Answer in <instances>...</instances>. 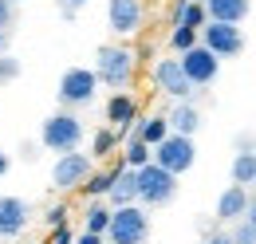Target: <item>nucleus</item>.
Returning <instances> with one entry per match:
<instances>
[{"mask_svg":"<svg viewBox=\"0 0 256 244\" xmlns=\"http://www.w3.org/2000/svg\"><path fill=\"white\" fill-rule=\"evenodd\" d=\"M174 24H178V28H193V32H201L205 24H209V16H205V4H201V0H178Z\"/></svg>","mask_w":256,"mask_h":244,"instance_id":"19","label":"nucleus"},{"mask_svg":"<svg viewBox=\"0 0 256 244\" xmlns=\"http://www.w3.org/2000/svg\"><path fill=\"white\" fill-rule=\"evenodd\" d=\"M110 182H114V170H98V174H91V178L83 182V193H87V197H95V201H102V197H106V189H110Z\"/></svg>","mask_w":256,"mask_h":244,"instance_id":"23","label":"nucleus"},{"mask_svg":"<svg viewBox=\"0 0 256 244\" xmlns=\"http://www.w3.org/2000/svg\"><path fill=\"white\" fill-rule=\"evenodd\" d=\"M114 150H118V134H114L110 126L95 130V150H91V158H110Z\"/></svg>","mask_w":256,"mask_h":244,"instance_id":"25","label":"nucleus"},{"mask_svg":"<svg viewBox=\"0 0 256 244\" xmlns=\"http://www.w3.org/2000/svg\"><path fill=\"white\" fill-rule=\"evenodd\" d=\"M8 170H12V158H8V150H0V178H4Z\"/></svg>","mask_w":256,"mask_h":244,"instance_id":"35","label":"nucleus"},{"mask_svg":"<svg viewBox=\"0 0 256 244\" xmlns=\"http://www.w3.org/2000/svg\"><path fill=\"white\" fill-rule=\"evenodd\" d=\"M240 220H248V224L256 228V193L248 197V209H244V216H240Z\"/></svg>","mask_w":256,"mask_h":244,"instance_id":"32","label":"nucleus"},{"mask_svg":"<svg viewBox=\"0 0 256 244\" xmlns=\"http://www.w3.org/2000/svg\"><path fill=\"white\" fill-rule=\"evenodd\" d=\"M79 142H83V118H79L75 110H56V114H48L44 126H40V146L52 150L56 158L79 150Z\"/></svg>","mask_w":256,"mask_h":244,"instance_id":"2","label":"nucleus"},{"mask_svg":"<svg viewBox=\"0 0 256 244\" xmlns=\"http://www.w3.org/2000/svg\"><path fill=\"white\" fill-rule=\"evenodd\" d=\"M134 174H138V205L142 209H158V205H170L178 197V178L170 170L150 162V166H142Z\"/></svg>","mask_w":256,"mask_h":244,"instance_id":"4","label":"nucleus"},{"mask_svg":"<svg viewBox=\"0 0 256 244\" xmlns=\"http://www.w3.org/2000/svg\"><path fill=\"white\" fill-rule=\"evenodd\" d=\"M228 236H232V244H256V228L248 220H236V228H232Z\"/></svg>","mask_w":256,"mask_h":244,"instance_id":"27","label":"nucleus"},{"mask_svg":"<svg viewBox=\"0 0 256 244\" xmlns=\"http://www.w3.org/2000/svg\"><path fill=\"white\" fill-rule=\"evenodd\" d=\"M75 244H102V236H95V232H79Z\"/></svg>","mask_w":256,"mask_h":244,"instance_id":"33","label":"nucleus"},{"mask_svg":"<svg viewBox=\"0 0 256 244\" xmlns=\"http://www.w3.org/2000/svg\"><path fill=\"white\" fill-rule=\"evenodd\" d=\"M146 20L142 0H106V24L114 36H134Z\"/></svg>","mask_w":256,"mask_h":244,"instance_id":"11","label":"nucleus"},{"mask_svg":"<svg viewBox=\"0 0 256 244\" xmlns=\"http://www.w3.org/2000/svg\"><path fill=\"white\" fill-rule=\"evenodd\" d=\"M228 178H232V185H248L256 182V150H240L236 158H232V166H228Z\"/></svg>","mask_w":256,"mask_h":244,"instance_id":"20","label":"nucleus"},{"mask_svg":"<svg viewBox=\"0 0 256 244\" xmlns=\"http://www.w3.org/2000/svg\"><path fill=\"white\" fill-rule=\"evenodd\" d=\"M106 224H110V205H106V201H91V205H87V216H83V232L106 236Z\"/></svg>","mask_w":256,"mask_h":244,"instance_id":"21","label":"nucleus"},{"mask_svg":"<svg viewBox=\"0 0 256 244\" xmlns=\"http://www.w3.org/2000/svg\"><path fill=\"white\" fill-rule=\"evenodd\" d=\"M248 189L244 185H228L221 197H217V220H240L244 209H248Z\"/></svg>","mask_w":256,"mask_h":244,"instance_id":"17","label":"nucleus"},{"mask_svg":"<svg viewBox=\"0 0 256 244\" xmlns=\"http://www.w3.org/2000/svg\"><path fill=\"white\" fill-rule=\"evenodd\" d=\"M106 201H110V209L138 201V174H134L130 166H118V170H114V182L106 189Z\"/></svg>","mask_w":256,"mask_h":244,"instance_id":"14","label":"nucleus"},{"mask_svg":"<svg viewBox=\"0 0 256 244\" xmlns=\"http://www.w3.org/2000/svg\"><path fill=\"white\" fill-rule=\"evenodd\" d=\"M150 162H154V150H150L142 138H134V134H130L126 150H122V166H130V170H142V166H150Z\"/></svg>","mask_w":256,"mask_h":244,"instance_id":"22","label":"nucleus"},{"mask_svg":"<svg viewBox=\"0 0 256 244\" xmlns=\"http://www.w3.org/2000/svg\"><path fill=\"white\" fill-rule=\"evenodd\" d=\"M201 4H205V0H201Z\"/></svg>","mask_w":256,"mask_h":244,"instance_id":"39","label":"nucleus"},{"mask_svg":"<svg viewBox=\"0 0 256 244\" xmlns=\"http://www.w3.org/2000/svg\"><path fill=\"white\" fill-rule=\"evenodd\" d=\"M166 122H170V134L193 138V134L201 130V110H197L193 102H174V106L166 110Z\"/></svg>","mask_w":256,"mask_h":244,"instance_id":"15","label":"nucleus"},{"mask_svg":"<svg viewBox=\"0 0 256 244\" xmlns=\"http://www.w3.org/2000/svg\"><path fill=\"white\" fill-rule=\"evenodd\" d=\"M95 79L98 87H110V91H126L130 79H134V52L122 44H102L95 56Z\"/></svg>","mask_w":256,"mask_h":244,"instance_id":"1","label":"nucleus"},{"mask_svg":"<svg viewBox=\"0 0 256 244\" xmlns=\"http://www.w3.org/2000/svg\"><path fill=\"white\" fill-rule=\"evenodd\" d=\"M60 102H64V110H79V106H91L98 94V79L91 67H67L64 75H60Z\"/></svg>","mask_w":256,"mask_h":244,"instance_id":"5","label":"nucleus"},{"mask_svg":"<svg viewBox=\"0 0 256 244\" xmlns=\"http://www.w3.org/2000/svg\"><path fill=\"white\" fill-rule=\"evenodd\" d=\"M193 162H197V146H193V138H186V134H166L158 146H154V166L170 170L174 178L190 174Z\"/></svg>","mask_w":256,"mask_h":244,"instance_id":"6","label":"nucleus"},{"mask_svg":"<svg viewBox=\"0 0 256 244\" xmlns=\"http://www.w3.org/2000/svg\"><path fill=\"white\" fill-rule=\"evenodd\" d=\"M205 244H232V236H228V232H213Z\"/></svg>","mask_w":256,"mask_h":244,"instance_id":"34","label":"nucleus"},{"mask_svg":"<svg viewBox=\"0 0 256 244\" xmlns=\"http://www.w3.org/2000/svg\"><path fill=\"white\" fill-rule=\"evenodd\" d=\"M248 189H252V193H256V182H252V185H248Z\"/></svg>","mask_w":256,"mask_h":244,"instance_id":"38","label":"nucleus"},{"mask_svg":"<svg viewBox=\"0 0 256 244\" xmlns=\"http://www.w3.org/2000/svg\"><path fill=\"white\" fill-rule=\"evenodd\" d=\"M83 4H91V0H60V8H64V16H75Z\"/></svg>","mask_w":256,"mask_h":244,"instance_id":"31","label":"nucleus"},{"mask_svg":"<svg viewBox=\"0 0 256 244\" xmlns=\"http://www.w3.org/2000/svg\"><path fill=\"white\" fill-rule=\"evenodd\" d=\"M48 224H52V228H60V224H67V209H64V205H56V209L48 213Z\"/></svg>","mask_w":256,"mask_h":244,"instance_id":"30","label":"nucleus"},{"mask_svg":"<svg viewBox=\"0 0 256 244\" xmlns=\"http://www.w3.org/2000/svg\"><path fill=\"white\" fill-rule=\"evenodd\" d=\"M8 4H16V8H20V4H24V0H8Z\"/></svg>","mask_w":256,"mask_h":244,"instance_id":"37","label":"nucleus"},{"mask_svg":"<svg viewBox=\"0 0 256 244\" xmlns=\"http://www.w3.org/2000/svg\"><path fill=\"white\" fill-rule=\"evenodd\" d=\"M178 63H182V71H186V79H190L193 87H209L217 75H221V60L209 52V48H190V52H182L178 56Z\"/></svg>","mask_w":256,"mask_h":244,"instance_id":"10","label":"nucleus"},{"mask_svg":"<svg viewBox=\"0 0 256 244\" xmlns=\"http://www.w3.org/2000/svg\"><path fill=\"white\" fill-rule=\"evenodd\" d=\"M12 24H16V4L0 0V32H12Z\"/></svg>","mask_w":256,"mask_h":244,"instance_id":"28","label":"nucleus"},{"mask_svg":"<svg viewBox=\"0 0 256 244\" xmlns=\"http://www.w3.org/2000/svg\"><path fill=\"white\" fill-rule=\"evenodd\" d=\"M130 134H134V138H142V142L154 150L162 138L170 134V122H166V114H150V118H138V122H134V126H130Z\"/></svg>","mask_w":256,"mask_h":244,"instance_id":"18","label":"nucleus"},{"mask_svg":"<svg viewBox=\"0 0 256 244\" xmlns=\"http://www.w3.org/2000/svg\"><path fill=\"white\" fill-rule=\"evenodd\" d=\"M138 122V98L130 91H110L106 98V126L110 130H130Z\"/></svg>","mask_w":256,"mask_h":244,"instance_id":"12","label":"nucleus"},{"mask_svg":"<svg viewBox=\"0 0 256 244\" xmlns=\"http://www.w3.org/2000/svg\"><path fill=\"white\" fill-rule=\"evenodd\" d=\"M106 240H110V244H146V240H150V213H146L138 201H134V205L110 209Z\"/></svg>","mask_w":256,"mask_h":244,"instance_id":"3","label":"nucleus"},{"mask_svg":"<svg viewBox=\"0 0 256 244\" xmlns=\"http://www.w3.org/2000/svg\"><path fill=\"white\" fill-rule=\"evenodd\" d=\"M28 216H32V209L24 197H12V193L0 197V236H20L28 228Z\"/></svg>","mask_w":256,"mask_h":244,"instance_id":"13","label":"nucleus"},{"mask_svg":"<svg viewBox=\"0 0 256 244\" xmlns=\"http://www.w3.org/2000/svg\"><path fill=\"white\" fill-rule=\"evenodd\" d=\"M95 174V158L83 150H71V154H60L56 166H52V185L56 189H79Z\"/></svg>","mask_w":256,"mask_h":244,"instance_id":"7","label":"nucleus"},{"mask_svg":"<svg viewBox=\"0 0 256 244\" xmlns=\"http://www.w3.org/2000/svg\"><path fill=\"white\" fill-rule=\"evenodd\" d=\"M20 71H24V67H20L16 56H0V87H4V83H16Z\"/></svg>","mask_w":256,"mask_h":244,"instance_id":"26","label":"nucleus"},{"mask_svg":"<svg viewBox=\"0 0 256 244\" xmlns=\"http://www.w3.org/2000/svg\"><path fill=\"white\" fill-rule=\"evenodd\" d=\"M201 48H209L217 60H232V56L244 52V32H240V24H217V20H209L201 28Z\"/></svg>","mask_w":256,"mask_h":244,"instance_id":"9","label":"nucleus"},{"mask_svg":"<svg viewBox=\"0 0 256 244\" xmlns=\"http://www.w3.org/2000/svg\"><path fill=\"white\" fill-rule=\"evenodd\" d=\"M0 56H8V32H0Z\"/></svg>","mask_w":256,"mask_h":244,"instance_id":"36","label":"nucleus"},{"mask_svg":"<svg viewBox=\"0 0 256 244\" xmlns=\"http://www.w3.org/2000/svg\"><path fill=\"white\" fill-rule=\"evenodd\" d=\"M154 87H158L162 94H170L174 102H193V91H197L190 79H186L178 56H166V60L154 63Z\"/></svg>","mask_w":256,"mask_h":244,"instance_id":"8","label":"nucleus"},{"mask_svg":"<svg viewBox=\"0 0 256 244\" xmlns=\"http://www.w3.org/2000/svg\"><path fill=\"white\" fill-rule=\"evenodd\" d=\"M48 244H75V232H71L67 224H60V228H52V240Z\"/></svg>","mask_w":256,"mask_h":244,"instance_id":"29","label":"nucleus"},{"mask_svg":"<svg viewBox=\"0 0 256 244\" xmlns=\"http://www.w3.org/2000/svg\"><path fill=\"white\" fill-rule=\"evenodd\" d=\"M201 44V32H193V28H178L174 24V32H170V52H190V48H197Z\"/></svg>","mask_w":256,"mask_h":244,"instance_id":"24","label":"nucleus"},{"mask_svg":"<svg viewBox=\"0 0 256 244\" xmlns=\"http://www.w3.org/2000/svg\"><path fill=\"white\" fill-rule=\"evenodd\" d=\"M252 12V0H205V16L217 24H240Z\"/></svg>","mask_w":256,"mask_h":244,"instance_id":"16","label":"nucleus"}]
</instances>
